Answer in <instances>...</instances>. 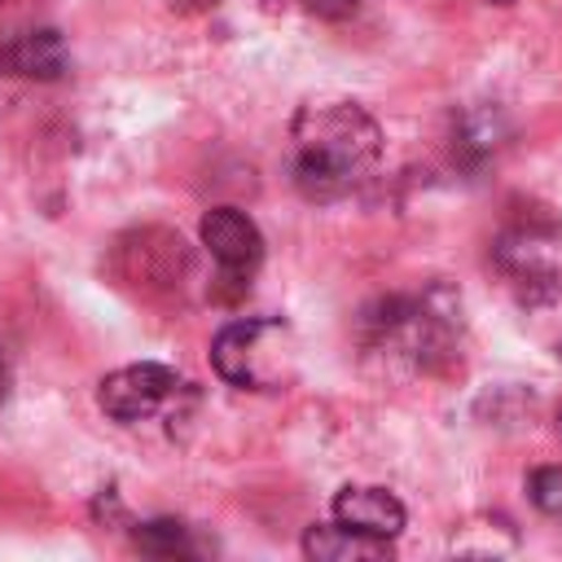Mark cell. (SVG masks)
I'll return each instance as SVG.
<instances>
[{"mask_svg": "<svg viewBox=\"0 0 562 562\" xmlns=\"http://www.w3.org/2000/svg\"><path fill=\"white\" fill-rule=\"evenodd\" d=\"M299 145V184L312 198H334L378 158L382 127L356 101H316L294 114Z\"/></svg>", "mask_w": 562, "mask_h": 562, "instance_id": "1", "label": "cell"}, {"mask_svg": "<svg viewBox=\"0 0 562 562\" xmlns=\"http://www.w3.org/2000/svg\"><path fill=\"white\" fill-rule=\"evenodd\" d=\"M211 364L228 386L241 391H281L299 373L294 329L272 316L233 321L211 342Z\"/></svg>", "mask_w": 562, "mask_h": 562, "instance_id": "2", "label": "cell"}, {"mask_svg": "<svg viewBox=\"0 0 562 562\" xmlns=\"http://www.w3.org/2000/svg\"><path fill=\"white\" fill-rule=\"evenodd\" d=\"M180 391V373L167 369V364H154V360H140V364H127V369H114L97 400L101 408L114 417V422H145L154 417L171 395Z\"/></svg>", "mask_w": 562, "mask_h": 562, "instance_id": "3", "label": "cell"}, {"mask_svg": "<svg viewBox=\"0 0 562 562\" xmlns=\"http://www.w3.org/2000/svg\"><path fill=\"white\" fill-rule=\"evenodd\" d=\"M198 233H202V246L211 250V259L220 263V272L233 281H246L263 259V237H259L255 220L237 206H211L202 215Z\"/></svg>", "mask_w": 562, "mask_h": 562, "instance_id": "4", "label": "cell"}, {"mask_svg": "<svg viewBox=\"0 0 562 562\" xmlns=\"http://www.w3.org/2000/svg\"><path fill=\"white\" fill-rule=\"evenodd\" d=\"M334 522L373 540H395L404 531V505L386 487H342L334 496Z\"/></svg>", "mask_w": 562, "mask_h": 562, "instance_id": "5", "label": "cell"}, {"mask_svg": "<svg viewBox=\"0 0 562 562\" xmlns=\"http://www.w3.org/2000/svg\"><path fill=\"white\" fill-rule=\"evenodd\" d=\"M70 66V53H66V40L48 26L40 31H22L13 35L4 48H0V70L9 75H22V79H61Z\"/></svg>", "mask_w": 562, "mask_h": 562, "instance_id": "6", "label": "cell"}, {"mask_svg": "<svg viewBox=\"0 0 562 562\" xmlns=\"http://www.w3.org/2000/svg\"><path fill=\"white\" fill-rule=\"evenodd\" d=\"M303 553L312 562H382L391 553V540H373L342 522H321L303 536Z\"/></svg>", "mask_w": 562, "mask_h": 562, "instance_id": "7", "label": "cell"}, {"mask_svg": "<svg viewBox=\"0 0 562 562\" xmlns=\"http://www.w3.org/2000/svg\"><path fill=\"white\" fill-rule=\"evenodd\" d=\"M132 540H136V549L158 553V558H176V553H184V549H189V531H184V522H176V518L140 522V527L132 531Z\"/></svg>", "mask_w": 562, "mask_h": 562, "instance_id": "8", "label": "cell"}, {"mask_svg": "<svg viewBox=\"0 0 562 562\" xmlns=\"http://www.w3.org/2000/svg\"><path fill=\"white\" fill-rule=\"evenodd\" d=\"M457 136H461V149H474V154L496 149V140H501V119H496V110H470V114H461Z\"/></svg>", "mask_w": 562, "mask_h": 562, "instance_id": "9", "label": "cell"}, {"mask_svg": "<svg viewBox=\"0 0 562 562\" xmlns=\"http://www.w3.org/2000/svg\"><path fill=\"white\" fill-rule=\"evenodd\" d=\"M527 496L540 514H562V465H540L527 479Z\"/></svg>", "mask_w": 562, "mask_h": 562, "instance_id": "10", "label": "cell"}, {"mask_svg": "<svg viewBox=\"0 0 562 562\" xmlns=\"http://www.w3.org/2000/svg\"><path fill=\"white\" fill-rule=\"evenodd\" d=\"M303 4H307V13H316L325 22H342V18H351L360 9V0H303Z\"/></svg>", "mask_w": 562, "mask_h": 562, "instance_id": "11", "label": "cell"}, {"mask_svg": "<svg viewBox=\"0 0 562 562\" xmlns=\"http://www.w3.org/2000/svg\"><path fill=\"white\" fill-rule=\"evenodd\" d=\"M4 395H9V378H4V369H0V404H4Z\"/></svg>", "mask_w": 562, "mask_h": 562, "instance_id": "12", "label": "cell"}, {"mask_svg": "<svg viewBox=\"0 0 562 562\" xmlns=\"http://www.w3.org/2000/svg\"><path fill=\"white\" fill-rule=\"evenodd\" d=\"M492 4H514V0H492Z\"/></svg>", "mask_w": 562, "mask_h": 562, "instance_id": "13", "label": "cell"}, {"mask_svg": "<svg viewBox=\"0 0 562 562\" xmlns=\"http://www.w3.org/2000/svg\"><path fill=\"white\" fill-rule=\"evenodd\" d=\"M558 430H562V408H558Z\"/></svg>", "mask_w": 562, "mask_h": 562, "instance_id": "14", "label": "cell"}]
</instances>
